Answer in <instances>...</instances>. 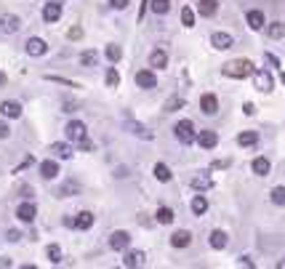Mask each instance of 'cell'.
Listing matches in <instances>:
<instances>
[{"label":"cell","instance_id":"cell-1","mask_svg":"<svg viewBox=\"0 0 285 269\" xmlns=\"http://www.w3.org/2000/svg\"><path fill=\"white\" fill-rule=\"evenodd\" d=\"M224 77H235V80H243V77H250L253 75V64L248 59H235V62L224 64Z\"/></svg>","mask_w":285,"mask_h":269},{"label":"cell","instance_id":"cell-2","mask_svg":"<svg viewBox=\"0 0 285 269\" xmlns=\"http://www.w3.org/2000/svg\"><path fill=\"white\" fill-rule=\"evenodd\" d=\"M174 134H176V139L181 144H192L195 141V123L192 120H178L174 126Z\"/></svg>","mask_w":285,"mask_h":269},{"label":"cell","instance_id":"cell-3","mask_svg":"<svg viewBox=\"0 0 285 269\" xmlns=\"http://www.w3.org/2000/svg\"><path fill=\"white\" fill-rule=\"evenodd\" d=\"M253 85L261 94H269V91L275 88V77H272L267 69H253Z\"/></svg>","mask_w":285,"mask_h":269},{"label":"cell","instance_id":"cell-4","mask_svg":"<svg viewBox=\"0 0 285 269\" xmlns=\"http://www.w3.org/2000/svg\"><path fill=\"white\" fill-rule=\"evenodd\" d=\"M0 30H3L5 35H14V32L22 30V19L16 14H3L0 16Z\"/></svg>","mask_w":285,"mask_h":269},{"label":"cell","instance_id":"cell-5","mask_svg":"<svg viewBox=\"0 0 285 269\" xmlns=\"http://www.w3.org/2000/svg\"><path fill=\"white\" fill-rule=\"evenodd\" d=\"M64 131H67V139H72V141H80L88 136V128H85V123H80V120H70Z\"/></svg>","mask_w":285,"mask_h":269},{"label":"cell","instance_id":"cell-6","mask_svg":"<svg viewBox=\"0 0 285 269\" xmlns=\"http://www.w3.org/2000/svg\"><path fill=\"white\" fill-rule=\"evenodd\" d=\"M43 19H45L48 24L59 22V19H62V3H59V0H48V3H45V8H43Z\"/></svg>","mask_w":285,"mask_h":269},{"label":"cell","instance_id":"cell-7","mask_svg":"<svg viewBox=\"0 0 285 269\" xmlns=\"http://www.w3.org/2000/svg\"><path fill=\"white\" fill-rule=\"evenodd\" d=\"M128 242H131V235L125 232V229H117V232H112V237H109V248L112 251H125Z\"/></svg>","mask_w":285,"mask_h":269},{"label":"cell","instance_id":"cell-8","mask_svg":"<svg viewBox=\"0 0 285 269\" xmlns=\"http://www.w3.org/2000/svg\"><path fill=\"white\" fill-rule=\"evenodd\" d=\"M24 51H27L30 56H43L45 51H48V43H45L43 37H30V40L24 43Z\"/></svg>","mask_w":285,"mask_h":269},{"label":"cell","instance_id":"cell-9","mask_svg":"<svg viewBox=\"0 0 285 269\" xmlns=\"http://www.w3.org/2000/svg\"><path fill=\"white\" fill-rule=\"evenodd\" d=\"M16 216H19V221H24V224H32V221H35V216H37L35 202H22V205L16 208Z\"/></svg>","mask_w":285,"mask_h":269},{"label":"cell","instance_id":"cell-10","mask_svg":"<svg viewBox=\"0 0 285 269\" xmlns=\"http://www.w3.org/2000/svg\"><path fill=\"white\" fill-rule=\"evenodd\" d=\"M136 85H139V88H144V91L155 88V85H157L155 72H149V69H139V72H136Z\"/></svg>","mask_w":285,"mask_h":269},{"label":"cell","instance_id":"cell-11","mask_svg":"<svg viewBox=\"0 0 285 269\" xmlns=\"http://www.w3.org/2000/svg\"><path fill=\"white\" fill-rule=\"evenodd\" d=\"M144 264H147V253H144V251H128V253H125V259H123V267H128V269L144 267Z\"/></svg>","mask_w":285,"mask_h":269},{"label":"cell","instance_id":"cell-12","mask_svg":"<svg viewBox=\"0 0 285 269\" xmlns=\"http://www.w3.org/2000/svg\"><path fill=\"white\" fill-rule=\"evenodd\" d=\"M211 45L216 51H227V48H232V35L229 32H214L211 35Z\"/></svg>","mask_w":285,"mask_h":269},{"label":"cell","instance_id":"cell-13","mask_svg":"<svg viewBox=\"0 0 285 269\" xmlns=\"http://www.w3.org/2000/svg\"><path fill=\"white\" fill-rule=\"evenodd\" d=\"M149 67L152 69H165V67H168V54H165L163 48H155L149 54Z\"/></svg>","mask_w":285,"mask_h":269},{"label":"cell","instance_id":"cell-14","mask_svg":"<svg viewBox=\"0 0 285 269\" xmlns=\"http://www.w3.org/2000/svg\"><path fill=\"white\" fill-rule=\"evenodd\" d=\"M197 144H200L203 149H214L218 144V134L216 131H200V134H197Z\"/></svg>","mask_w":285,"mask_h":269},{"label":"cell","instance_id":"cell-15","mask_svg":"<svg viewBox=\"0 0 285 269\" xmlns=\"http://www.w3.org/2000/svg\"><path fill=\"white\" fill-rule=\"evenodd\" d=\"M125 128L134 131V134L139 136V139H152V131L147 126H142V123H136L134 117H125Z\"/></svg>","mask_w":285,"mask_h":269},{"label":"cell","instance_id":"cell-16","mask_svg":"<svg viewBox=\"0 0 285 269\" xmlns=\"http://www.w3.org/2000/svg\"><path fill=\"white\" fill-rule=\"evenodd\" d=\"M208 245L214 248V251H224V248H227V232H224V229H214L208 237Z\"/></svg>","mask_w":285,"mask_h":269},{"label":"cell","instance_id":"cell-17","mask_svg":"<svg viewBox=\"0 0 285 269\" xmlns=\"http://www.w3.org/2000/svg\"><path fill=\"white\" fill-rule=\"evenodd\" d=\"M0 115L16 120V117H22V104H19V101H3V104H0Z\"/></svg>","mask_w":285,"mask_h":269},{"label":"cell","instance_id":"cell-18","mask_svg":"<svg viewBox=\"0 0 285 269\" xmlns=\"http://www.w3.org/2000/svg\"><path fill=\"white\" fill-rule=\"evenodd\" d=\"M200 109H203L205 115H216L218 112V99H216L214 94H203L200 96Z\"/></svg>","mask_w":285,"mask_h":269},{"label":"cell","instance_id":"cell-19","mask_svg":"<svg viewBox=\"0 0 285 269\" xmlns=\"http://www.w3.org/2000/svg\"><path fill=\"white\" fill-rule=\"evenodd\" d=\"M189 187L192 189H211L214 187V179H211V173H197V176H192Z\"/></svg>","mask_w":285,"mask_h":269},{"label":"cell","instance_id":"cell-20","mask_svg":"<svg viewBox=\"0 0 285 269\" xmlns=\"http://www.w3.org/2000/svg\"><path fill=\"white\" fill-rule=\"evenodd\" d=\"M189 242H192V235L187 229H178V232H174V237H171V245L174 248H187Z\"/></svg>","mask_w":285,"mask_h":269},{"label":"cell","instance_id":"cell-21","mask_svg":"<svg viewBox=\"0 0 285 269\" xmlns=\"http://www.w3.org/2000/svg\"><path fill=\"white\" fill-rule=\"evenodd\" d=\"M94 227V213L91 211H80L75 216V229H91Z\"/></svg>","mask_w":285,"mask_h":269},{"label":"cell","instance_id":"cell-22","mask_svg":"<svg viewBox=\"0 0 285 269\" xmlns=\"http://www.w3.org/2000/svg\"><path fill=\"white\" fill-rule=\"evenodd\" d=\"M197 11H200V16L211 19L218 11V0H200V5H197Z\"/></svg>","mask_w":285,"mask_h":269},{"label":"cell","instance_id":"cell-23","mask_svg":"<svg viewBox=\"0 0 285 269\" xmlns=\"http://www.w3.org/2000/svg\"><path fill=\"white\" fill-rule=\"evenodd\" d=\"M269 168H272V163L267 160V157H256V160L250 163V170H253L256 176H267Z\"/></svg>","mask_w":285,"mask_h":269},{"label":"cell","instance_id":"cell-24","mask_svg":"<svg viewBox=\"0 0 285 269\" xmlns=\"http://www.w3.org/2000/svg\"><path fill=\"white\" fill-rule=\"evenodd\" d=\"M40 176H43V179H56V176H59V166L54 160H43L40 163Z\"/></svg>","mask_w":285,"mask_h":269},{"label":"cell","instance_id":"cell-25","mask_svg":"<svg viewBox=\"0 0 285 269\" xmlns=\"http://www.w3.org/2000/svg\"><path fill=\"white\" fill-rule=\"evenodd\" d=\"M245 22H248L250 30H261L264 27V14L261 11H248V14H245Z\"/></svg>","mask_w":285,"mask_h":269},{"label":"cell","instance_id":"cell-26","mask_svg":"<svg viewBox=\"0 0 285 269\" xmlns=\"http://www.w3.org/2000/svg\"><path fill=\"white\" fill-rule=\"evenodd\" d=\"M51 152H54L56 157H62V160H70V157H72V147H70V144L56 141V144H51Z\"/></svg>","mask_w":285,"mask_h":269},{"label":"cell","instance_id":"cell-27","mask_svg":"<svg viewBox=\"0 0 285 269\" xmlns=\"http://www.w3.org/2000/svg\"><path fill=\"white\" fill-rule=\"evenodd\" d=\"M267 37L269 40H280V37H285V24L283 22H275L267 27Z\"/></svg>","mask_w":285,"mask_h":269},{"label":"cell","instance_id":"cell-28","mask_svg":"<svg viewBox=\"0 0 285 269\" xmlns=\"http://www.w3.org/2000/svg\"><path fill=\"white\" fill-rule=\"evenodd\" d=\"M256 141H258V134H256V131H243V134L237 136V144H240V147H253Z\"/></svg>","mask_w":285,"mask_h":269},{"label":"cell","instance_id":"cell-29","mask_svg":"<svg viewBox=\"0 0 285 269\" xmlns=\"http://www.w3.org/2000/svg\"><path fill=\"white\" fill-rule=\"evenodd\" d=\"M149 8L155 11L157 16H163V14L171 11V0H149Z\"/></svg>","mask_w":285,"mask_h":269},{"label":"cell","instance_id":"cell-30","mask_svg":"<svg viewBox=\"0 0 285 269\" xmlns=\"http://www.w3.org/2000/svg\"><path fill=\"white\" fill-rule=\"evenodd\" d=\"M171 176H174V173H171V168L165 166V163H157V166H155V179L157 181H163V184H165V181H171Z\"/></svg>","mask_w":285,"mask_h":269},{"label":"cell","instance_id":"cell-31","mask_svg":"<svg viewBox=\"0 0 285 269\" xmlns=\"http://www.w3.org/2000/svg\"><path fill=\"white\" fill-rule=\"evenodd\" d=\"M205 211H208V200H205L203 195H197V198L192 200V213H195V216H203Z\"/></svg>","mask_w":285,"mask_h":269},{"label":"cell","instance_id":"cell-32","mask_svg":"<svg viewBox=\"0 0 285 269\" xmlns=\"http://www.w3.org/2000/svg\"><path fill=\"white\" fill-rule=\"evenodd\" d=\"M96 62H99L96 51H83V54H80V64H83V67H96Z\"/></svg>","mask_w":285,"mask_h":269},{"label":"cell","instance_id":"cell-33","mask_svg":"<svg viewBox=\"0 0 285 269\" xmlns=\"http://www.w3.org/2000/svg\"><path fill=\"white\" fill-rule=\"evenodd\" d=\"M45 256H48L51 264H62V248L59 245H48L45 248Z\"/></svg>","mask_w":285,"mask_h":269},{"label":"cell","instance_id":"cell-34","mask_svg":"<svg viewBox=\"0 0 285 269\" xmlns=\"http://www.w3.org/2000/svg\"><path fill=\"white\" fill-rule=\"evenodd\" d=\"M155 221L157 224H171V221H174V211H171V208H160V211L155 213Z\"/></svg>","mask_w":285,"mask_h":269},{"label":"cell","instance_id":"cell-35","mask_svg":"<svg viewBox=\"0 0 285 269\" xmlns=\"http://www.w3.org/2000/svg\"><path fill=\"white\" fill-rule=\"evenodd\" d=\"M75 192H77V184H75V181H67V184H62V187L56 189L59 198H72Z\"/></svg>","mask_w":285,"mask_h":269},{"label":"cell","instance_id":"cell-36","mask_svg":"<svg viewBox=\"0 0 285 269\" xmlns=\"http://www.w3.org/2000/svg\"><path fill=\"white\" fill-rule=\"evenodd\" d=\"M107 59H109V62H120V59H123V48L117 43H109L107 45Z\"/></svg>","mask_w":285,"mask_h":269},{"label":"cell","instance_id":"cell-37","mask_svg":"<svg viewBox=\"0 0 285 269\" xmlns=\"http://www.w3.org/2000/svg\"><path fill=\"white\" fill-rule=\"evenodd\" d=\"M181 24H184V27H195V11H192L189 5H184V8H181Z\"/></svg>","mask_w":285,"mask_h":269},{"label":"cell","instance_id":"cell-38","mask_svg":"<svg viewBox=\"0 0 285 269\" xmlns=\"http://www.w3.org/2000/svg\"><path fill=\"white\" fill-rule=\"evenodd\" d=\"M269 198H272L275 205H285V187H275V189L269 192Z\"/></svg>","mask_w":285,"mask_h":269},{"label":"cell","instance_id":"cell-39","mask_svg":"<svg viewBox=\"0 0 285 269\" xmlns=\"http://www.w3.org/2000/svg\"><path fill=\"white\" fill-rule=\"evenodd\" d=\"M184 107V99L181 96H171L168 101H165V112H176V109Z\"/></svg>","mask_w":285,"mask_h":269},{"label":"cell","instance_id":"cell-40","mask_svg":"<svg viewBox=\"0 0 285 269\" xmlns=\"http://www.w3.org/2000/svg\"><path fill=\"white\" fill-rule=\"evenodd\" d=\"M45 80H48V83H59V85H67V88H80L77 83L67 80V77H59V75H45Z\"/></svg>","mask_w":285,"mask_h":269},{"label":"cell","instance_id":"cell-41","mask_svg":"<svg viewBox=\"0 0 285 269\" xmlns=\"http://www.w3.org/2000/svg\"><path fill=\"white\" fill-rule=\"evenodd\" d=\"M107 85H109V88H117V85H120V75H117L115 67L107 69Z\"/></svg>","mask_w":285,"mask_h":269},{"label":"cell","instance_id":"cell-42","mask_svg":"<svg viewBox=\"0 0 285 269\" xmlns=\"http://www.w3.org/2000/svg\"><path fill=\"white\" fill-rule=\"evenodd\" d=\"M77 147H80L83 152H94V141H91L88 136H85V139H80V141H77Z\"/></svg>","mask_w":285,"mask_h":269},{"label":"cell","instance_id":"cell-43","mask_svg":"<svg viewBox=\"0 0 285 269\" xmlns=\"http://www.w3.org/2000/svg\"><path fill=\"white\" fill-rule=\"evenodd\" d=\"M109 5L115 11H125V8H128V0H109Z\"/></svg>","mask_w":285,"mask_h":269},{"label":"cell","instance_id":"cell-44","mask_svg":"<svg viewBox=\"0 0 285 269\" xmlns=\"http://www.w3.org/2000/svg\"><path fill=\"white\" fill-rule=\"evenodd\" d=\"M67 37H70V40H80V37H83V30H80V27H72V30L67 32Z\"/></svg>","mask_w":285,"mask_h":269},{"label":"cell","instance_id":"cell-45","mask_svg":"<svg viewBox=\"0 0 285 269\" xmlns=\"http://www.w3.org/2000/svg\"><path fill=\"white\" fill-rule=\"evenodd\" d=\"M11 136V128H8V123H3L0 120V139H8Z\"/></svg>","mask_w":285,"mask_h":269},{"label":"cell","instance_id":"cell-46","mask_svg":"<svg viewBox=\"0 0 285 269\" xmlns=\"http://www.w3.org/2000/svg\"><path fill=\"white\" fill-rule=\"evenodd\" d=\"M264 59H267V64H269V67H280V59H277V56H272V54H264Z\"/></svg>","mask_w":285,"mask_h":269},{"label":"cell","instance_id":"cell-47","mask_svg":"<svg viewBox=\"0 0 285 269\" xmlns=\"http://www.w3.org/2000/svg\"><path fill=\"white\" fill-rule=\"evenodd\" d=\"M62 107H64L62 112H75V109H77V104H75V101H64Z\"/></svg>","mask_w":285,"mask_h":269},{"label":"cell","instance_id":"cell-48","mask_svg":"<svg viewBox=\"0 0 285 269\" xmlns=\"http://www.w3.org/2000/svg\"><path fill=\"white\" fill-rule=\"evenodd\" d=\"M243 112H245V115H253V112H256V107H253L250 101H245V104H243Z\"/></svg>","mask_w":285,"mask_h":269},{"label":"cell","instance_id":"cell-49","mask_svg":"<svg viewBox=\"0 0 285 269\" xmlns=\"http://www.w3.org/2000/svg\"><path fill=\"white\" fill-rule=\"evenodd\" d=\"M211 168H214V170H216V168H229V160H216Z\"/></svg>","mask_w":285,"mask_h":269},{"label":"cell","instance_id":"cell-50","mask_svg":"<svg viewBox=\"0 0 285 269\" xmlns=\"http://www.w3.org/2000/svg\"><path fill=\"white\" fill-rule=\"evenodd\" d=\"M19 237H22V235H19V232H14V229H11V232H8V240H11V242H16Z\"/></svg>","mask_w":285,"mask_h":269},{"label":"cell","instance_id":"cell-51","mask_svg":"<svg viewBox=\"0 0 285 269\" xmlns=\"http://www.w3.org/2000/svg\"><path fill=\"white\" fill-rule=\"evenodd\" d=\"M64 224H67V227H75V216H64Z\"/></svg>","mask_w":285,"mask_h":269},{"label":"cell","instance_id":"cell-52","mask_svg":"<svg viewBox=\"0 0 285 269\" xmlns=\"http://www.w3.org/2000/svg\"><path fill=\"white\" fill-rule=\"evenodd\" d=\"M240 264H243V267H253V261H250L248 256H243V259H240Z\"/></svg>","mask_w":285,"mask_h":269},{"label":"cell","instance_id":"cell-53","mask_svg":"<svg viewBox=\"0 0 285 269\" xmlns=\"http://www.w3.org/2000/svg\"><path fill=\"white\" fill-rule=\"evenodd\" d=\"M277 269H285V259H280V261H277Z\"/></svg>","mask_w":285,"mask_h":269},{"label":"cell","instance_id":"cell-54","mask_svg":"<svg viewBox=\"0 0 285 269\" xmlns=\"http://www.w3.org/2000/svg\"><path fill=\"white\" fill-rule=\"evenodd\" d=\"M5 80H8V77H5L3 72H0V85H5Z\"/></svg>","mask_w":285,"mask_h":269},{"label":"cell","instance_id":"cell-55","mask_svg":"<svg viewBox=\"0 0 285 269\" xmlns=\"http://www.w3.org/2000/svg\"><path fill=\"white\" fill-rule=\"evenodd\" d=\"M283 83H285V77H283Z\"/></svg>","mask_w":285,"mask_h":269}]
</instances>
